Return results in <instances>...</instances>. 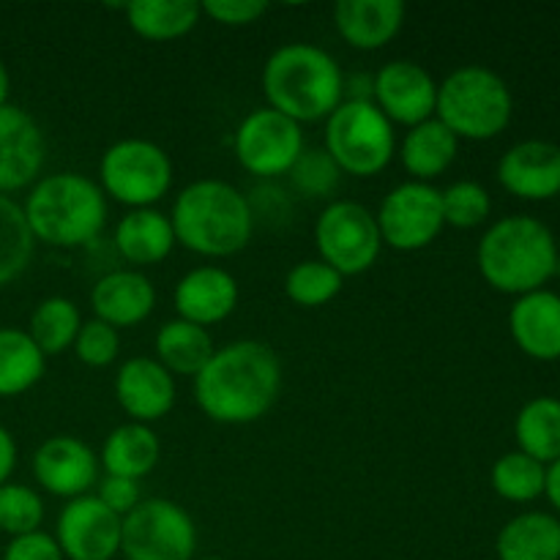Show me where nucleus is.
Returning <instances> with one entry per match:
<instances>
[{"label": "nucleus", "mask_w": 560, "mask_h": 560, "mask_svg": "<svg viewBox=\"0 0 560 560\" xmlns=\"http://www.w3.org/2000/svg\"><path fill=\"white\" fill-rule=\"evenodd\" d=\"M282 392L279 355L257 339H238L213 350L195 377V399L217 424H252L277 405Z\"/></svg>", "instance_id": "1"}, {"label": "nucleus", "mask_w": 560, "mask_h": 560, "mask_svg": "<svg viewBox=\"0 0 560 560\" xmlns=\"http://www.w3.org/2000/svg\"><path fill=\"white\" fill-rule=\"evenodd\" d=\"M175 244L202 257H230L255 233L249 200L228 180L202 178L186 186L170 213Z\"/></svg>", "instance_id": "2"}, {"label": "nucleus", "mask_w": 560, "mask_h": 560, "mask_svg": "<svg viewBox=\"0 0 560 560\" xmlns=\"http://www.w3.org/2000/svg\"><path fill=\"white\" fill-rule=\"evenodd\" d=\"M268 107L295 124L323 120L345 102V77L331 52L315 44H284L262 66Z\"/></svg>", "instance_id": "3"}, {"label": "nucleus", "mask_w": 560, "mask_h": 560, "mask_svg": "<svg viewBox=\"0 0 560 560\" xmlns=\"http://www.w3.org/2000/svg\"><path fill=\"white\" fill-rule=\"evenodd\" d=\"M22 211L33 238L74 249L98 238L107 224V197L85 175L55 173L33 186Z\"/></svg>", "instance_id": "4"}, {"label": "nucleus", "mask_w": 560, "mask_h": 560, "mask_svg": "<svg viewBox=\"0 0 560 560\" xmlns=\"http://www.w3.org/2000/svg\"><path fill=\"white\" fill-rule=\"evenodd\" d=\"M476 262L487 282L509 295L541 290L556 273L558 246L550 228L534 217H506L479 241Z\"/></svg>", "instance_id": "5"}, {"label": "nucleus", "mask_w": 560, "mask_h": 560, "mask_svg": "<svg viewBox=\"0 0 560 560\" xmlns=\"http://www.w3.org/2000/svg\"><path fill=\"white\" fill-rule=\"evenodd\" d=\"M512 91L487 66H463L438 82L435 118L457 140H492L512 120Z\"/></svg>", "instance_id": "6"}, {"label": "nucleus", "mask_w": 560, "mask_h": 560, "mask_svg": "<svg viewBox=\"0 0 560 560\" xmlns=\"http://www.w3.org/2000/svg\"><path fill=\"white\" fill-rule=\"evenodd\" d=\"M326 153L342 173L372 178L383 173L397 153L394 124L375 102L345 98L326 118Z\"/></svg>", "instance_id": "7"}, {"label": "nucleus", "mask_w": 560, "mask_h": 560, "mask_svg": "<svg viewBox=\"0 0 560 560\" xmlns=\"http://www.w3.org/2000/svg\"><path fill=\"white\" fill-rule=\"evenodd\" d=\"M102 191L120 206L153 208L173 186V162L162 145L142 137H126L109 145L98 162Z\"/></svg>", "instance_id": "8"}, {"label": "nucleus", "mask_w": 560, "mask_h": 560, "mask_svg": "<svg viewBox=\"0 0 560 560\" xmlns=\"http://www.w3.org/2000/svg\"><path fill=\"white\" fill-rule=\"evenodd\" d=\"M315 246L320 260L342 277L370 271L383 249L375 213L355 200L328 202L315 222Z\"/></svg>", "instance_id": "9"}, {"label": "nucleus", "mask_w": 560, "mask_h": 560, "mask_svg": "<svg viewBox=\"0 0 560 560\" xmlns=\"http://www.w3.org/2000/svg\"><path fill=\"white\" fill-rule=\"evenodd\" d=\"M195 550V520L167 498L140 501L124 517L120 552L126 560H191Z\"/></svg>", "instance_id": "10"}, {"label": "nucleus", "mask_w": 560, "mask_h": 560, "mask_svg": "<svg viewBox=\"0 0 560 560\" xmlns=\"http://www.w3.org/2000/svg\"><path fill=\"white\" fill-rule=\"evenodd\" d=\"M235 159L257 178L288 175L304 153L301 124L271 107L252 109L235 129Z\"/></svg>", "instance_id": "11"}, {"label": "nucleus", "mask_w": 560, "mask_h": 560, "mask_svg": "<svg viewBox=\"0 0 560 560\" xmlns=\"http://www.w3.org/2000/svg\"><path fill=\"white\" fill-rule=\"evenodd\" d=\"M383 244L397 252H419L430 246L443 230L441 189L421 180L399 184L383 197L375 213Z\"/></svg>", "instance_id": "12"}, {"label": "nucleus", "mask_w": 560, "mask_h": 560, "mask_svg": "<svg viewBox=\"0 0 560 560\" xmlns=\"http://www.w3.org/2000/svg\"><path fill=\"white\" fill-rule=\"evenodd\" d=\"M124 517L109 512L96 495H80L58 514L55 541L66 560H113L120 552Z\"/></svg>", "instance_id": "13"}, {"label": "nucleus", "mask_w": 560, "mask_h": 560, "mask_svg": "<svg viewBox=\"0 0 560 560\" xmlns=\"http://www.w3.org/2000/svg\"><path fill=\"white\" fill-rule=\"evenodd\" d=\"M372 102L392 124L419 126L435 118L438 82L416 60H388L372 77Z\"/></svg>", "instance_id": "14"}, {"label": "nucleus", "mask_w": 560, "mask_h": 560, "mask_svg": "<svg viewBox=\"0 0 560 560\" xmlns=\"http://www.w3.org/2000/svg\"><path fill=\"white\" fill-rule=\"evenodd\" d=\"M33 476L49 495L74 501L98 481V457L80 438L55 435L33 454Z\"/></svg>", "instance_id": "15"}, {"label": "nucleus", "mask_w": 560, "mask_h": 560, "mask_svg": "<svg viewBox=\"0 0 560 560\" xmlns=\"http://www.w3.org/2000/svg\"><path fill=\"white\" fill-rule=\"evenodd\" d=\"M47 142L36 120L16 104L0 107V195L25 189L38 178Z\"/></svg>", "instance_id": "16"}, {"label": "nucleus", "mask_w": 560, "mask_h": 560, "mask_svg": "<svg viewBox=\"0 0 560 560\" xmlns=\"http://www.w3.org/2000/svg\"><path fill=\"white\" fill-rule=\"evenodd\" d=\"M115 399L137 424L164 419L175 405V377L156 359L137 355L115 375Z\"/></svg>", "instance_id": "17"}, {"label": "nucleus", "mask_w": 560, "mask_h": 560, "mask_svg": "<svg viewBox=\"0 0 560 560\" xmlns=\"http://www.w3.org/2000/svg\"><path fill=\"white\" fill-rule=\"evenodd\" d=\"M173 304L180 320L202 328L217 326L228 320L238 306V282L233 273L219 266L191 268L175 284Z\"/></svg>", "instance_id": "18"}, {"label": "nucleus", "mask_w": 560, "mask_h": 560, "mask_svg": "<svg viewBox=\"0 0 560 560\" xmlns=\"http://www.w3.org/2000/svg\"><path fill=\"white\" fill-rule=\"evenodd\" d=\"M498 180L523 200H550L560 195V148L545 140L517 142L498 162Z\"/></svg>", "instance_id": "19"}, {"label": "nucleus", "mask_w": 560, "mask_h": 560, "mask_svg": "<svg viewBox=\"0 0 560 560\" xmlns=\"http://www.w3.org/2000/svg\"><path fill=\"white\" fill-rule=\"evenodd\" d=\"M91 306L96 320L109 323L113 328H131L148 320L156 306V288L140 271H109L93 284Z\"/></svg>", "instance_id": "20"}, {"label": "nucleus", "mask_w": 560, "mask_h": 560, "mask_svg": "<svg viewBox=\"0 0 560 560\" xmlns=\"http://www.w3.org/2000/svg\"><path fill=\"white\" fill-rule=\"evenodd\" d=\"M509 331L530 359H560V295L550 290L520 295L509 312Z\"/></svg>", "instance_id": "21"}, {"label": "nucleus", "mask_w": 560, "mask_h": 560, "mask_svg": "<svg viewBox=\"0 0 560 560\" xmlns=\"http://www.w3.org/2000/svg\"><path fill=\"white\" fill-rule=\"evenodd\" d=\"M339 36L355 49H381L402 31V0H339L334 5Z\"/></svg>", "instance_id": "22"}, {"label": "nucleus", "mask_w": 560, "mask_h": 560, "mask_svg": "<svg viewBox=\"0 0 560 560\" xmlns=\"http://www.w3.org/2000/svg\"><path fill=\"white\" fill-rule=\"evenodd\" d=\"M115 249L135 266H156L175 249V233L167 213L137 208L115 224Z\"/></svg>", "instance_id": "23"}, {"label": "nucleus", "mask_w": 560, "mask_h": 560, "mask_svg": "<svg viewBox=\"0 0 560 560\" xmlns=\"http://www.w3.org/2000/svg\"><path fill=\"white\" fill-rule=\"evenodd\" d=\"M457 151L459 140L452 135V129L438 118H430L419 126H410L399 145V162L413 175V180L430 184L432 178L452 167Z\"/></svg>", "instance_id": "24"}, {"label": "nucleus", "mask_w": 560, "mask_h": 560, "mask_svg": "<svg viewBox=\"0 0 560 560\" xmlns=\"http://www.w3.org/2000/svg\"><path fill=\"white\" fill-rule=\"evenodd\" d=\"M159 457H162V446H159L156 432L148 424L129 421V424H120L109 432L98 463L104 465L107 476L140 481L142 476L156 468Z\"/></svg>", "instance_id": "25"}, {"label": "nucleus", "mask_w": 560, "mask_h": 560, "mask_svg": "<svg viewBox=\"0 0 560 560\" xmlns=\"http://www.w3.org/2000/svg\"><path fill=\"white\" fill-rule=\"evenodd\" d=\"M495 552L498 560H560V523L545 512L520 514L501 528Z\"/></svg>", "instance_id": "26"}, {"label": "nucleus", "mask_w": 560, "mask_h": 560, "mask_svg": "<svg viewBox=\"0 0 560 560\" xmlns=\"http://www.w3.org/2000/svg\"><path fill=\"white\" fill-rule=\"evenodd\" d=\"M213 339L208 328L195 326L189 320H167L156 334V361L170 372L180 377H197L202 366L213 355Z\"/></svg>", "instance_id": "27"}, {"label": "nucleus", "mask_w": 560, "mask_h": 560, "mask_svg": "<svg viewBox=\"0 0 560 560\" xmlns=\"http://www.w3.org/2000/svg\"><path fill=\"white\" fill-rule=\"evenodd\" d=\"M197 0H135L126 3V20L137 36L148 42H173L200 22Z\"/></svg>", "instance_id": "28"}, {"label": "nucleus", "mask_w": 560, "mask_h": 560, "mask_svg": "<svg viewBox=\"0 0 560 560\" xmlns=\"http://www.w3.org/2000/svg\"><path fill=\"white\" fill-rule=\"evenodd\" d=\"M47 355L22 328H0V397H20L44 377Z\"/></svg>", "instance_id": "29"}, {"label": "nucleus", "mask_w": 560, "mask_h": 560, "mask_svg": "<svg viewBox=\"0 0 560 560\" xmlns=\"http://www.w3.org/2000/svg\"><path fill=\"white\" fill-rule=\"evenodd\" d=\"M520 452L534 457L536 463H556L560 459V399L536 397L517 413L514 424Z\"/></svg>", "instance_id": "30"}, {"label": "nucleus", "mask_w": 560, "mask_h": 560, "mask_svg": "<svg viewBox=\"0 0 560 560\" xmlns=\"http://www.w3.org/2000/svg\"><path fill=\"white\" fill-rule=\"evenodd\" d=\"M82 328L80 306L63 295L44 299L33 310L31 323H27V337L36 342L44 355H58L63 350L74 348V339Z\"/></svg>", "instance_id": "31"}, {"label": "nucleus", "mask_w": 560, "mask_h": 560, "mask_svg": "<svg viewBox=\"0 0 560 560\" xmlns=\"http://www.w3.org/2000/svg\"><path fill=\"white\" fill-rule=\"evenodd\" d=\"M33 238L25 211L9 195H0V288L14 282L33 257Z\"/></svg>", "instance_id": "32"}, {"label": "nucleus", "mask_w": 560, "mask_h": 560, "mask_svg": "<svg viewBox=\"0 0 560 560\" xmlns=\"http://www.w3.org/2000/svg\"><path fill=\"white\" fill-rule=\"evenodd\" d=\"M345 277L323 260H304L295 262L284 277V293L295 306L304 310H315V306H326L328 301L337 299L342 293Z\"/></svg>", "instance_id": "33"}, {"label": "nucleus", "mask_w": 560, "mask_h": 560, "mask_svg": "<svg viewBox=\"0 0 560 560\" xmlns=\"http://www.w3.org/2000/svg\"><path fill=\"white\" fill-rule=\"evenodd\" d=\"M547 468L523 452L503 454L492 465V490L514 503H528L545 492Z\"/></svg>", "instance_id": "34"}, {"label": "nucleus", "mask_w": 560, "mask_h": 560, "mask_svg": "<svg viewBox=\"0 0 560 560\" xmlns=\"http://www.w3.org/2000/svg\"><path fill=\"white\" fill-rule=\"evenodd\" d=\"M44 501L36 490L25 485H0V530L14 536L42 530Z\"/></svg>", "instance_id": "35"}, {"label": "nucleus", "mask_w": 560, "mask_h": 560, "mask_svg": "<svg viewBox=\"0 0 560 560\" xmlns=\"http://www.w3.org/2000/svg\"><path fill=\"white\" fill-rule=\"evenodd\" d=\"M441 208H443V222L452 228L470 230L479 228L492 211L490 191L476 180H457L448 189L441 191Z\"/></svg>", "instance_id": "36"}, {"label": "nucleus", "mask_w": 560, "mask_h": 560, "mask_svg": "<svg viewBox=\"0 0 560 560\" xmlns=\"http://www.w3.org/2000/svg\"><path fill=\"white\" fill-rule=\"evenodd\" d=\"M290 180L306 197H328L339 186L342 170L337 167L326 148H304L299 162L290 170Z\"/></svg>", "instance_id": "37"}, {"label": "nucleus", "mask_w": 560, "mask_h": 560, "mask_svg": "<svg viewBox=\"0 0 560 560\" xmlns=\"http://www.w3.org/2000/svg\"><path fill=\"white\" fill-rule=\"evenodd\" d=\"M74 353L77 359L85 366H93V370H102V366H109L120 353V334L118 328H113L104 320H88L82 323L80 334L74 339Z\"/></svg>", "instance_id": "38"}, {"label": "nucleus", "mask_w": 560, "mask_h": 560, "mask_svg": "<svg viewBox=\"0 0 560 560\" xmlns=\"http://www.w3.org/2000/svg\"><path fill=\"white\" fill-rule=\"evenodd\" d=\"M200 9L219 25L241 27L260 20L268 11V3L266 0H202Z\"/></svg>", "instance_id": "39"}, {"label": "nucleus", "mask_w": 560, "mask_h": 560, "mask_svg": "<svg viewBox=\"0 0 560 560\" xmlns=\"http://www.w3.org/2000/svg\"><path fill=\"white\" fill-rule=\"evenodd\" d=\"M3 560H66V556L60 552L55 536L33 530V534L14 536L5 547Z\"/></svg>", "instance_id": "40"}, {"label": "nucleus", "mask_w": 560, "mask_h": 560, "mask_svg": "<svg viewBox=\"0 0 560 560\" xmlns=\"http://www.w3.org/2000/svg\"><path fill=\"white\" fill-rule=\"evenodd\" d=\"M96 498L109 509V512L118 514V517H126V514L142 501L140 485H137L135 479H124V476H104V479L98 481Z\"/></svg>", "instance_id": "41"}, {"label": "nucleus", "mask_w": 560, "mask_h": 560, "mask_svg": "<svg viewBox=\"0 0 560 560\" xmlns=\"http://www.w3.org/2000/svg\"><path fill=\"white\" fill-rule=\"evenodd\" d=\"M16 468V443L11 438V432L0 424V485L11 479Z\"/></svg>", "instance_id": "42"}, {"label": "nucleus", "mask_w": 560, "mask_h": 560, "mask_svg": "<svg viewBox=\"0 0 560 560\" xmlns=\"http://www.w3.org/2000/svg\"><path fill=\"white\" fill-rule=\"evenodd\" d=\"M545 492L547 498L552 501V506L558 509L560 512V459H556V463L547 468V481H545Z\"/></svg>", "instance_id": "43"}, {"label": "nucleus", "mask_w": 560, "mask_h": 560, "mask_svg": "<svg viewBox=\"0 0 560 560\" xmlns=\"http://www.w3.org/2000/svg\"><path fill=\"white\" fill-rule=\"evenodd\" d=\"M9 91H11V77H9V69H5V63L0 60V107L9 104Z\"/></svg>", "instance_id": "44"}, {"label": "nucleus", "mask_w": 560, "mask_h": 560, "mask_svg": "<svg viewBox=\"0 0 560 560\" xmlns=\"http://www.w3.org/2000/svg\"><path fill=\"white\" fill-rule=\"evenodd\" d=\"M556 273L560 277V252H558V266H556Z\"/></svg>", "instance_id": "45"}, {"label": "nucleus", "mask_w": 560, "mask_h": 560, "mask_svg": "<svg viewBox=\"0 0 560 560\" xmlns=\"http://www.w3.org/2000/svg\"><path fill=\"white\" fill-rule=\"evenodd\" d=\"M206 560H224V558H206Z\"/></svg>", "instance_id": "46"}]
</instances>
